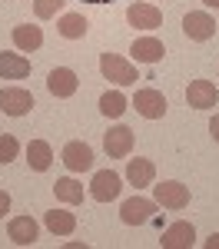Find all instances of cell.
<instances>
[{"mask_svg":"<svg viewBox=\"0 0 219 249\" xmlns=\"http://www.w3.org/2000/svg\"><path fill=\"white\" fill-rule=\"evenodd\" d=\"M14 47L23 50V53L40 50V47H43V30L34 27V23H20V27H14Z\"/></svg>","mask_w":219,"mask_h":249,"instance_id":"cell-18","label":"cell"},{"mask_svg":"<svg viewBox=\"0 0 219 249\" xmlns=\"http://www.w3.org/2000/svg\"><path fill=\"white\" fill-rule=\"evenodd\" d=\"M119 193H123V179H119V173H113V170L93 173V179H90V196H93L97 203H110V199H117Z\"/></svg>","mask_w":219,"mask_h":249,"instance_id":"cell-4","label":"cell"},{"mask_svg":"<svg viewBox=\"0 0 219 249\" xmlns=\"http://www.w3.org/2000/svg\"><path fill=\"white\" fill-rule=\"evenodd\" d=\"M206 249H219V232H213V236L206 239Z\"/></svg>","mask_w":219,"mask_h":249,"instance_id":"cell-28","label":"cell"},{"mask_svg":"<svg viewBox=\"0 0 219 249\" xmlns=\"http://www.w3.org/2000/svg\"><path fill=\"white\" fill-rule=\"evenodd\" d=\"M126 107H130V100L123 96V90H106V93L100 96V113L110 116V120H119V116L126 113Z\"/></svg>","mask_w":219,"mask_h":249,"instance_id":"cell-22","label":"cell"},{"mask_svg":"<svg viewBox=\"0 0 219 249\" xmlns=\"http://www.w3.org/2000/svg\"><path fill=\"white\" fill-rule=\"evenodd\" d=\"M30 73V60L23 57V53H0V77L3 80H23Z\"/></svg>","mask_w":219,"mask_h":249,"instance_id":"cell-19","label":"cell"},{"mask_svg":"<svg viewBox=\"0 0 219 249\" xmlns=\"http://www.w3.org/2000/svg\"><path fill=\"white\" fill-rule=\"evenodd\" d=\"M153 196H156V203L163 210H173V213L189 206V186H183L176 179H163L159 186H153Z\"/></svg>","mask_w":219,"mask_h":249,"instance_id":"cell-3","label":"cell"},{"mask_svg":"<svg viewBox=\"0 0 219 249\" xmlns=\"http://www.w3.org/2000/svg\"><path fill=\"white\" fill-rule=\"evenodd\" d=\"M103 150L113 160H123V156L133 153V130L130 126H110V133L103 136Z\"/></svg>","mask_w":219,"mask_h":249,"instance_id":"cell-13","label":"cell"},{"mask_svg":"<svg viewBox=\"0 0 219 249\" xmlns=\"http://www.w3.org/2000/svg\"><path fill=\"white\" fill-rule=\"evenodd\" d=\"M7 213H10V196H7V193L0 190V219H3Z\"/></svg>","mask_w":219,"mask_h":249,"instance_id":"cell-26","label":"cell"},{"mask_svg":"<svg viewBox=\"0 0 219 249\" xmlns=\"http://www.w3.org/2000/svg\"><path fill=\"white\" fill-rule=\"evenodd\" d=\"M60 160H63V166H67L70 173H86V170H93V150H90L83 140H70V143L63 146Z\"/></svg>","mask_w":219,"mask_h":249,"instance_id":"cell-8","label":"cell"},{"mask_svg":"<svg viewBox=\"0 0 219 249\" xmlns=\"http://www.w3.org/2000/svg\"><path fill=\"white\" fill-rule=\"evenodd\" d=\"M193 243H196V230H193V223H186V219L166 226L163 236H159V246L163 249H189Z\"/></svg>","mask_w":219,"mask_h":249,"instance_id":"cell-11","label":"cell"},{"mask_svg":"<svg viewBox=\"0 0 219 249\" xmlns=\"http://www.w3.org/2000/svg\"><path fill=\"white\" fill-rule=\"evenodd\" d=\"M7 236L17 243V246H34L40 236V226L34 216H14L10 223H7Z\"/></svg>","mask_w":219,"mask_h":249,"instance_id":"cell-14","label":"cell"},{"mask_svg":"<svg viewBox=\"0 0 219 249\" xmlns=\"http://www.w3.org/2000/svg\"><path fill=\"white\" fill-rule=\"evenodd\" d=\"M34 107V93L23 87H3L0 90V113L7 116H27Z\"/></svg>","mask_w":219,"mask_h":249,"instance_id":"cell-6","label":"cell"},{"mask_svg":"<svg viewBox=\"0 0 219 249\" xmlns=\"http://www.w3.org/2000/svg\"><path fill=\"white\" fill-rule=\"evenodd\" d=\"M130 53H133V60H136V63L153 67V63H159V60H163L166 47H163V40H159V37H136V40H133V47H130Z\"/></svg>","mask_w":219,"mask_h":249,"instance_id":"cell-15","label":"cell"},{"mask_svg":"<svg viewBox=\"0 0 219 249\" xmlns=\"http://www.w3.org/2000/svg\"><path fill=\"white\" fill-rule=\"evenodd\" d=\"M47 90L57 96V100H70V96L80 90V80L70 67H57V70L47 73Z\"/></svg>","mask_w":219,"mask_h":249,"instance_id":"cell-9","label":"cell"},{"mask_svg":"<svg viewBox=\"0 0 219 249\" xmlns=\"http://www.w3.org/2000/svg\"><path fill=\"white\" fill-rule=\"evenodd\" d=\"M50 163H53L50 143H47V140H30V143H27V166L34 173H47Z\"/></svg>","mask_w":219,"mask_h":249,"instance_id":"cell-17","label":"cell"},{"mask_svg":"<svg viewBox=\"0 0 219 249\" xmlns=\"http://www.w3.org/2000/svg\"><path fill=\"white\" fill-rule=\"evenodd\" d=\"M202 3H206V7H219V0H202Z\"/></svg>","mask_w":219,"mask_h":249,"instance_id":"cell-29","label":"cell"},{"mask_svg":"<svg viewBox=\"0 0 219 249\" xmlns=\"http://www.w3.org/2000/svg\"><path fill=\"white\" fill-rule=\"evenodd\" d=\"M126 20H130V27H136V30H156L159 23H163V10H159L156 3H133L130 10H126Z\"/></svg>","mask_w":219,"mask_h":249,"instance_id":"cell-12","label":"cell"},{"mask_svg":"<svg viewBox=\"0 0 219 249\" xmlns=\"http://www.w3.org/2000/svg\"><path fill=\"white\" fill-rule=\"evenodd\" d=\"M86 30H90V23H86L83 14H63V17L57 20V34L63 40H83Z\"/></svg>","mask_w":219,"mask_h":249,"instance_id":"cell-20","label":"cell"},{"mask_svg":"<svg viewBox=\"0 0 219 249\" xmlns=\"http://www.w3.org/2000/svg\"><path fill=\"white\" fill-rule=\"evenodd\" d=\"M43 226L53 236H70V232L77 230V216L67 210H50V213H43Z\"/></svg>","mask_w":219,"mask_h":249,"instance_id":"cell-21","label":"cell"},{"mask_svg":"<svg viewBox=\"0 0 219 249\" xmlns=\"http://www.w3.org/2000/svg\"><path fill=\"white\" fill-rule=\"evenodd\" d=\"M209 133H213V140L219 143V113L213 116V120H209Z\"/></svg>","mask_w":219,"mask_h":249,"instance_id":"cell-27","label":"cell"},{"mask_svg":"<svg viewBox=\"0 0 219 249\" xmlns=\"http://www.w3.org/2000/svg\"><path fill=\"white\" fill-rule=\"evenodd\" d=\"M183 34H186L189 40H196V43L213 40L216 37V20L209 17L206 10H189V14L183 17Z\"/></svg>","mask_w":219,"mask_h":249,"instance_id":"cell-7","label":"cell"},{"mask_svg":"<svg viewBox=\"0 0 219 249\" xmlns=\"http://www.w3.org/2000/svg\"><path fill=\"white\" fill-rule=\"evenodd\" d=\"M20 153V143L14 133H0V163H10V160H17Z\"/></svg>","mask_w":219,"mask_h":249,"instance_id":"cell-25","label":"cell"},{"mask_svg":"<svg viewBox=\"0 0 219 249\" xmlns=\"http://www.w3.org/2000/svg\"><path fill=\"white\" fill-rule=\"evenodd\" d=\"M63 3L67 0H34V14H37V20H50L63 10Z\"/></svg>","mask_w":219,"mask_h":249,"instance_id":"cell-24","label":"cell"},{"mask_svg":"<svg viewBox=\"0 0 219 249\" xmlns=\"http://www.w3.org/2000/svg\"><path fill=\"white\" fill-rule=\"evenodd\" d=\"M133 107H136V113L146 116V120H163V116H166V96L159 93L156 87H143V90H136V96H133Z\"/></svg>","mask_w":219,"mask_h":249,"instance_id":"cell-5","label":"cell"},{"mask_svg":"<svg viewBox=\"0 0 219 249\" xmlns=\"http://www.w3.org/2000/svg\"><path fill=\"white\" fill-rule=\"evenodd\" d=\"M156 210H159L156 199H143V196H133V199H126V203L119 206V219H123L126 226H146V223H153Z\"/></svg>","mask_w":219,"mask_h":249,"instance_id":"cell-2","label":"cell"},{"mask_svg":"<svg viewBox=\"0 0 219 249\" xmlns=\"http://www.w3.org/2000/svg\"><path fill=\"white\" fill-rule=\"evenodd\" d=\"M53 193H57L60 203H67V206H80L83 203V186H80L73 176H63L53 183Z\"/></svg>","mask_w":219,"mask_h":249,"instance_id":"cell-23","label":"cell"},{"mask_svg":"<svg viewBox=\"0 0 219 249\" xmlns=\"http://www.w3.org/2000/svg\"><path fill=\"white\" fill-rule=\"evenodd\" d=\"M126 179H130V186H136V190L153 186V179H156V166H153V160H143V156L130 160V163H126Z\"/></svg>","mask_w":219,"mask_h":249,"instance_id":"cell-16","label":"cell"},{"mask_svg":"<svg viewBox=\"0 0 219 249\" xmlns=\"http://www.w3.org/2000/svg\"><path fill=\"white\" fill-rule=\"evenodd\" d=\"M100 73L106 80H113L117 87H133L136 83V67L130 63L126 57H119V53H103L100 57Z\"/></svg>","mask_w":219,"mask_h":249,"instance_id":"cell-1","label":"cell"},{"mask_svg":"<svg viewBox=\"0 0 219 249\" xmlns=\"http://www.w3.org/2000/svg\"><path fill=\"white\" fill-rule=\"evenodd\" d=\"M186 103H189L193 110H213L219 103L216 83H209V80H193V83L186 87Z\"/></svg>","mask_w":219,"mask_h":249,"instance_id":"cell-10","label":"cell"}]
</instances>
